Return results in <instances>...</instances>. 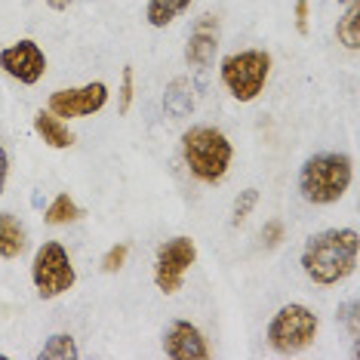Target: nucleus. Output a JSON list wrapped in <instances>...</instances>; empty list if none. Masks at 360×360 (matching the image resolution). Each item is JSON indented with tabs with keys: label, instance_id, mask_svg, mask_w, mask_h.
I'll return each instance as SVG.
<instances>
[{
	"label": "nucleus",
	"instance_id": "nucleus-2",
	"mask_svg": "<svg viewBox=\"0 0 360 360\" xmlns=\"http://www.w3.org/2000/svg\"><path fill=\"white\" fill-rule=\"evenodd\" d=\"M351 176H354V163L348 154L342 151H326V154H314L305 160L299 173V191L302 198L314 207H326L345 198Z\"/></svg>",
	"mask_w": 360,
	"mask_h": 360
},
{
	"label": "nucleus",
	"instance_id": "nucleus-26",
	"mask_svg": "<svg viewBox=\"0 0 360 360\" xmlns=\"http://www.w3.org/2000/svg\"><path fill=\"white\" fill-rule=\"evenodd\" d=\"M46 6H50V10H56V13H65L68 6H75V0H46Z\"/></svg>",
	"mask_w": 360,
	"mask_h": 360
},
{
	"label": "nucleus",
	"instance_id": "nucleus-21",
	"mask_svg": "<svg viewBox=\"0 0 360 360\" xmlns=\"http://www.w3.org/2000/svg\"><path fill=\"white\" fill-rule=\"evenodd\" d=\"M129 105H133V65L124 68V77H120V99H117V111L127 114Z\"/></svg>",
	"mask_w": 360,
	"mask_h": 360
},
{
	"label": "nucleus",
	"instance_id": "nucleus-4",
	"mask_svg": "<svg viewBox=\"0 0 360 360\" xmlns=\"http://www.w3.org/2000/svg\"><path fill=\"white\" fill-rule=\"evenodd\" d=\"M271 75V56L265 50H243L222 59V84L237 102H252Z\"/></svg>",
	"mask_w": 360,
	"mask_h": 360
},
{
	"label": "nucleus",
	"instance_id": "nucleus-20",
	"mask_svg": "<svg viewBox=\"0 0 360 360\" xmlns=\"http://www.w3.org/2000/svg\"><path fill=\"white\" fill-rule=\"evenodd\" d=\"M127 256H129V247H127V243H114V247L102 256V271H105V274L120 271V268H124V262H127Z\"/></svg>",
	"mask_w": 360,
	"mask_h": 360
},
{
	"label": "nucleus",
	"instance_id": "nucleus-13",
	"mask_svg": "<svg viewBox=\"0 0 360 360\" xmlns=\"http://www.w3.org/2000/svg\"><path fill=\"white\" fill-rule=\"evenodd\" d=\"M28 247L25 228L19 225V219L13 212H0V256L4 259H15L22 256Z\"/></svg>",
	"mask_w": 360,
	"mask_h": 360
},
{
	"label": "nucleus",
	"instance_id": "nucleus-18",
	"mask_svg": "<svg viewBox=\"0 0 360 360\" xmlns=\"http://www.w3.org/2000/svg\"><path fill=\"white\" fill-rule=\"evenodd\" d=\"M40 360H75L77 357V345L68 333H56L46 339V345L40 348Z\"/></svg>",
	"mask_w": 360,
	"mask_h": 360
},
{
	"label": "nucleus",
	"instance_id": "nucleus-6",
	"mask_svg": "<svg viewBox=\"0 0 360 360\" xmlns=\"http://www.w3.org/2000/svg\"><path fill=\"white\" fill-rule=\"evenodd\" d=\"M31 281H34L40 299H56L62 292H68L77 281L68 250L56 240L44 243L34 252V262H31Z\"/></svg>",
	"mask_w": 360,
	"mask_h": 360
},
{
	"label": "nucleus",
	"instance_id": "nucleus-16",
	"mask_svg": "<svg viewBox=\"0 0 360 360\" xmlns=\"http://www.w3.org/2000/svg\"><path fill=\"white\" fill-rule=\"evenodd\" d=\"M335 37H339V44H345L348 50H357L360 46V0H351L345 15L339 19V25H335Z\"/></svg>",
	"mask_w": 360,
	"mask_h": 360
},
{
	"label": "nucleus",
	"instance_id": "nucleus-8",
	"mask_svg": "<svg viewBox=\"0 0 360 360\" xmlns=\"http://www.w3.org/2000/svg\"><path fill=\"white\" fill-rule=\"evenodd\" d=\"M108 102V86L102 80L84 86H71V89H59L50 96V111L56 117H89V114L102 111Z\"/></svg>",
	"mask_w": 360,
	"mask_h": 360
},
{
	"label": "nucleus",
	"instance_id": "nucleus-23",
	"mask_svg": "<svg viewBox=\"0 0 360 360\" xmlns=\"http://www.w3.org/2000/svg\"><path fill=\"white\" fill-rule=\"evenodd\" d=\"M339 321H345L348 330H351V335L357 339V302H354V299L345 302V305L339 308Z\"/></svg>",
	"mask_w": 360,
	"mask_h": 360
},
{
	"label": "nucleus",
	"instance_id": "nucleus-17",
	"mask_svg": "<svg viewBox=\"0 0 360 360\" xmlns=\"http://www.w3.org/2000/svg\"><path fill=\"white\" fill-rule=\"evenodd\" d=\"M84 216L80 212V207L75 200L68 198V194H59L50 207H46V212H44V222L46 225H68V222H77V219Z\"/></svg>",
	"mask_w": 360,
	"mask_h": 360
},
{
	"label": "nucleus",
	"instance_id": "nucleus-7",
	"mask_svg": "<svg viewBox=\"0 0 360 360\" xmlns=\"http://www.w3.org/2000/svg\"><path fill=\"white\" fill-rule=\"evenodd\" d=\"M198 262V243L191 237H173V240L160 243L158 262H154V283L163 296H176L182 290L185 271Z\"/></svg>",
	"mask_w": 360,
	"mask_h": 360
},
{
	"label": "nucleus",
	"instance_id": "nucleus-1",
	"mask_svg": "<svg viewBox=\"0 0 360 360\" xmlns=\"http://www.w3.org/2000/svg\"><path fill=\"white\" fill-rule=\"evenodd\" d=\"M360 237L354 228H330V231L311 234L302 250V271L314 283L333 286L354 271Z\"/></svg>",
	"mask_w": 360,
	"mask_h": 360
},
{
	"label": "nucleus",
	"instance_id": "nucleus-5",
	"mask_svg": "<svg viewBox=\"0 0 360 360\" xmlns=\"http://www.w3.org/2000/svg\"><path fill=\"white\" fill-rule=\"evenodd\" d=\"M317 339V314L305 305H283L268 323V345L277 354H296Z\"/></svg>",
	"mask_w": 360,
	"mask_h": 360
},
{
	"label": "nucleus",
	"instance_id": "nucleus-19",
	"mask_svg": "<svg viewBox=\"0 0 360 360\" xmlns=\"http://www.w3.org/2000/svg\"><path fill=\"white\" fill-rule=\"evenodd\" d=\"M259 203V191L256 188H247V191H240L237 194V200H234V210H231V225L237 228V225H243L250 219V212H252V207Z\"/></svg>",
	"mask_w": 360,
	"mask_h": 360
},
{
	"label": "nucleus",
	"instance_id": "nucleus-24",
	"mask_svg": "<svg viewBox=\"0 0 360 360\" xmlns=\"http://www.w3.org/2000/svg\"><path fill=\"white\" fill-rule=\"evenodd\" d=\"M296 28L299 34H308V0H296Z\"/></svg>",
	"mask_w": 360,
	"mask_h": 360
},
{
	"label": "nucleus",
	"instance_id": "nucleus-14",
	"mask_svg": "<svg viewBox=\"0 0 360 360\" xmlns=\"http://www.w3.org/2000/svg\"><path fill=\"white\" fill-rule=\"evenodd\" d=\"M163 111L176 120H182L194 111V86L188 84L185 77H176L173 84L167 86V93H163Z\"/></svg>",
	"mask_w": 360,
	"mask_h": 360
},
{
	"label": "nucleus",
	"instance_id": "nucleus-11",
	"mask_svg": "<svg viewBox=\"0 0 360 360\" xmlns=\"http://www.w3.org/2000/svg\"><path fill=\"white\" fill-rule=\"evenodd\" d=\"M216 50H219V19L207 13V15L198 19L191 37H188L185 62L194 65V68H207V65L216 59Z\"/></svg>",
	"mask_w": 360,
	"mask_h": 360
},
{
	"label": "nucleus",
	"instance_id": "nucleus-22",
	"mask_svg": "<svg viewBox=\"0 0 360 360\" xmlns=\"http://www.w3.org/2000/svg\"><path fill=\"white\" fill-rule=\"evenodd\" d=\"M262 240H265V247H268V250H274L277 243L283 240V222H277V219L265 222V228H262Z\"/></svg>",
	"mask_w": 360,
	"mask_h": 360
},
{
	"label": "nucleus",
	"instance_id": "nucleus-15",
	"mask_svg": "<svg viewBox=\"0 0 360 360\" xmlns=\"http://www.w3.org/2000/svg\"><path fill=\"white\" fill-rule=\"evenodd\" d=\"M191 0H148V10H145V19H148L151 28H167L169 22H176L182 15Z\"/></svg>",
	"mask_w": 360,
	"mask_h": 360
},
{
	"label": "nucleus",
	"instance_id": "nucleus-9",
	"mask_svg": "<svg viewBox=\"0 0 360 360\" xmlns=\"http://www.w3.org/2000/svg\"><path fill=\"white\" fill-rule=\"evenodd\" d=\"M0 68H4L10 77L19 80V84L34 86L37 80L46 75V56L34 40L25 37V40H19V44L0 50Z\"/></svg>",
	"mask_w": 360,
	"mask_h": 360
},
{
	"label": "nucleus",
	"instance_id": "nucleus-10",
	"mask_svg": "<svg viewBox=\"0 0 360 360\" xmlns=\"http://www.w3.org/2000/svg\"><path fill=\"white\" fill-rule=\"evenodd\" d=\"M163 351L173 360H203L210 357V345L203 333L191 321H173L163 335Z\"/></svg>",
	"mask_w": 360,
	"mask_h": 360
},
{
	"label": "nucleus",
	"instance_id": "nucleus-3",
	"mask_svg": "<svg viewBox=\"0 0 360 360\" xmlns=\"http://www.w3.org/2000/svg\"><path fill=\"white\" fill-rule=\"evenodd\" d=\"M182 158L188 163V169H191V176H198L207 185H216V182H222L228 167H231L234 148L222 129L191 127L182 136Z\"/></svg>",
	"mask_w": 360,
	"mask_h": 360
},
{
	"label": "nucleus",
	"instance_id": "nucleus-25",
	"mask_svg": "<svg viewBox=\"0 0 360 360\" xmlns=\"http://www.w3.org/2000/svg\"><path fill=\"white\" fill-rule=\"evenodd\" d=\"M6 173H10V160H6V151H4V145H0V194H4V188H6Z\"/></svg>",
	"mask_w": 360,
	"mask_h": 360
},
{
	"label": "nucleus",
	"instance_id": "nucleus-12",
	"mask_svg": "<svg viewBox=\"0 0 360 360\" xmlns=\"http://www.w3.org/2000/svg\"><path fill=\"white\" fill-rule=\"evenodd\" d=\"M34 129H37V136L50 145V148H71V145H75L71 129L65 127L62 117H56L53 111H37L34 114Z\"/></svg>",
	"mask_w": 360,
	"mask_h": 360
}]
</instances>
